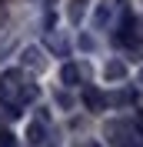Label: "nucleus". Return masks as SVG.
<instances>
[{
    "label": "nucleus",
    "instance_id": "1",
    "mask_svg": "<svg viewBox=\"0 0 143 147\" xmlns=\"http://www.w3.org/2000/svg\"><path fill=\"white\" fill-rule=\"evenodd\" d=\"M60 80L67 84V87H77V84L83 80V70H80V67H77V64H67V67H63V70H60Z\"/></svg>",
    "mask_w": 143,
    "mask_h": 147
},
{
    "label": "nucleus",
    "instance_id": "2",
    "mask_svg": "<svg viewBox=\"0 0 143 147\" xmlns=\"http://www.w3.org/2000/svg\"><path fill=\"white\" fill-rule=\"evenodd\" d=\"M23 67H30V70H43V57H40V47H27V50H23Z\"/></svg>",
    "mask_w": 143,
    "mask_h": 147
},
{
    "label": "nucleus",
    "instance_id": "3",
    "mask_svg": "<svg viewBox=\"0 0 143 147\" xmlns=\"http://www.w3.org/2000/svg\"><path fill=\"white\" fill-rule=\"evenodd\" d=\"M83 100H87L90 110H103V107H107V97H103L100 90H93V87H87V90H83Z\"/></svg>",
    "mask_w": 143,
    "mask_h": 147
},
{
    "label": "nucleus",
    "instance_id": "4",
    "mask_svg": "<svg viewBox=\"0 0 143 147\" xmlns=\"http://www.w3.org/2000/svg\"><path fill=\"white\" fill-rule=\"evenodd\" d=\"M123 74H126V67L120 64V60H110V64L103 67V77H107V80H120Z\"/></svg>",
    "mask_w": 143,
    "mask_h": 147
},
{
    "label": "nucleus",
    "instance_id": "5",
    "mask_svg": "<svg viewBox=\"0 0 143 147\" xmlns=\"http://www.w3.org/2000/svg\"><path fill=\"white\" fill-rule=\"evenodd\" d=\"M43 134H47V130H43V124H40V120L27 127V140H30V144H43Z\"/></svg>",
    "mask_w": 143,
    "mask_h": 147
},
{
    "label": "nucleus",
    "instance_id": "6",
    "mask_svg": "<svg viewBox=\"0 0 143 147\" xmlns=\"http://www.w3.org/2000/svg\"><path fill=\"white\" fill-rule=\"evenodd\" d=\"M83 10H87V0H73V3H70V20H73V24L83 17Z\"/></svg>",
    "mask_w": 143,
    "mask_h": 147
},
{
    "label": "nucleus",
    "instance_id": "7",
    "mask_svg": "<svg viewBox=\"0 0 143 147\" xmlns=\"http://www.w3.org/2000/svg\"><path fill=\"white\" fill-rule=\"evenodd\" d=\"M0 147H17V137H13L10 130H3V134H0Z\"/></svg>",
    "mask_w": 143,
    "mask_h": 147
},
{
    "label": "nucleus",
    "instance_id": "8",
    "mask_svg": "<svg viewBox=\"0 0 143 147\" xmlns=\"http://www.w3.org/2000/svg\"><path fill=\"white\" fill-rule=\"evenodd\" d=\"M47 44H50V47H53V50H57V54H63V50H67V47H63V40H60V37H53V34H50V37H47Z\"/></svg>",
    "mask_w": 143,
    "mask_h": 147
},
{
    "label": "nucleus",
    "instance_id": "9",
    "mask_svg": "<svg viewBox=\"0 0 143 147\" xmlns=\"http://www.w3.org/2000/svg\"><path fill=\"white\" fill-rule=\"evenodd\" d=\"M140 84H143V70H140Z\"/></svg>",
    "mask_w": 143,
    "mask_h": 147
}]
</instances>
